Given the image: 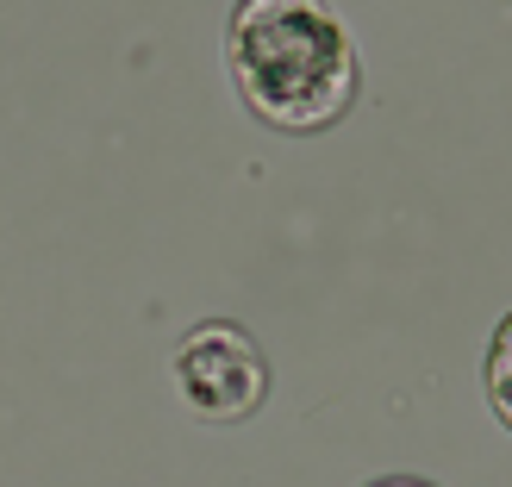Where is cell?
Segmentation results:
<instances>
[{
	"label": "cell",
	"mask_w": 512,
	"mask_h": 487,
	"mask_svg": "<svg viewBox=\"0 0 512 487\" xmlns=\"http://www.w3.org/2000/svg\"><path fill=\"white\" fill-rule=\"evenodd\" d=\"M225 63L244 107L275 132H325L363 94L356 44L325 7L306 0H250L232 13Z\"/></svg>",
	"instance_id": "cell-1"
},
{
	"label": "cell",
	"mask_w": 512,
	"mask_h": 487,
	"mask_svg": "<svg viewBox=\"0 0 512 487\" xmlns=\"http://www.w3.org/2000/svg\"><path fill=\"white\" fill-rule=\"evenodd\" d=\"M175 394L194 419L207 425H238L250 419L269 394V363L238 325H194L175 350Z\"/></svg>",
	"instance_id": "cell-2"
},
{
	"label": "cell",
	"mask_w": 512,
	"mask_h": 487,
	"mask_svg": "<svg viewBox=\"0 0 512 487\" xmlns=\"http://www.w3.org/2000/svg\"><path fill=\"white\" fill-rule=\"evenodd\" d=\"M488 400H494V413H500L506 431H512V313L500 319L494 350H488Z\"/></svg>",
	"instance_id": "cell-3"
},
{
	"label": "cell",
	"mask_w": 512,
	"mask_h": 487,
	"mask_svg": "<svg viewBox=\"0 0 512 487\" xmlns=\"http://www.w3.org/2000/svg\"><path fill=\"white\" fill-rule=\"evenodd\" d=\"M375 487H431V481H375Z\"/></svg>",
	"instance_id": "cell-4"
}]
</instances>
